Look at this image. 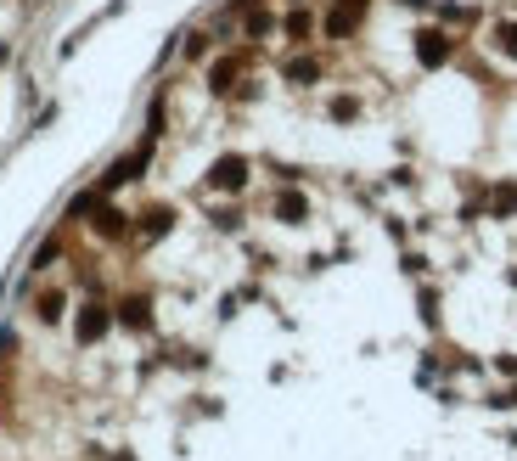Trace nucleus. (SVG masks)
Returning <instances> with one entry per match:
<instances>
[{
  "label": "nucleus",
  "mask_w": 517,
  "mask_h": 461,
  "mask_svg": "<svg viewBox=\"0 0 517 461\" xmlns=\"http://www.w3.org/2000/svg\"><path fill=\"white\" fill-rule=\"evenodd\" d=\"M107 332V315H102V304H84V315H79V338L91 344V338H102Z\"/></svg>",
  "instance_id": "nucleus-1"
},
{
  "label": "nucleus",
  "mask_w": 517,
  "mask_h": 461,
  "mask_svg": "<svg viewBox=\"0 0 517 461\" xmlns=\"http://www.w3.org/2000/svg\"><path fill=\"white\" fill-rule=\"evenodd\" d=\"M124 326H147V299H129L124 304Z\"/></svg>",
  "instance_id": "nucleus-2"
}]
</instances>
